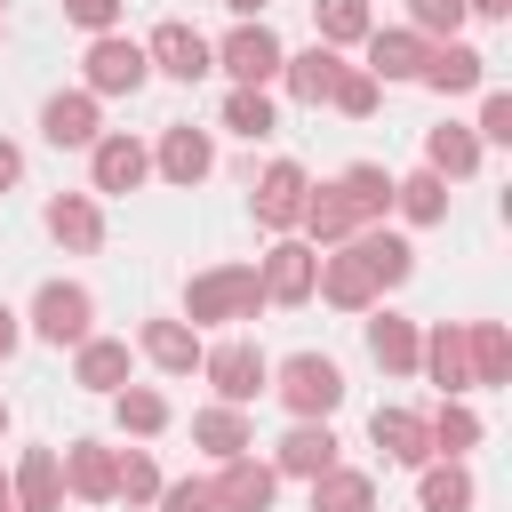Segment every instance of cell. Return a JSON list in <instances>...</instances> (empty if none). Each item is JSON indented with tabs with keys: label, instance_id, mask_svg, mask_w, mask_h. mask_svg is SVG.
<instances>
[{
	"label": "cell",
	"instance_id": "16",
	"mask_svg": "<svg viewBox=\"0 0 512 512\" xmlns=\"http://www.w3.org/2000/svg\"><path fill=\"white\" fill-rule=\"evenodd\" d=\"M360 48H368V80H376V88H384V80H416V72H424V56H432V40H424V32H408V24H376Z\"/></svg>",
	"mask_w": 512,
	"mask_h": 512
},
{
	"label": "cell",
	"instance_id": "50",
	"mask_svg": "<svg viewBox=\"0 0 512 512\" xmlns=\"http://www.w3.org/2000/svg\"><path fill=\"white\" fill-rule=\"evenodd\" d=\"M0 496H8V472H0Z\"/></svg>",
	"mask_w": 512,
	"mask_h": 512
},
{
	"label": "cell",
	"instance_id": "31",
	"mask_svg": "<svg viewBox=\"0 0 512 512\" xmlns=\"http://www.w3.org/2000/svg\"><path fill=\"white\" fill-rule=\"evenodd\" d=\"M304 488H312V512H376V472H360V464H328Z\"/></svg>",
	"mask_w": 512,
	"mask_h": 512
},
{
	"label": "cell",
	"instance_id": "19",
	"mask_svg": "<svg viewBox=\"0 0 512 512\" xmlns=\"http://www.w3.org/2000/svg\"><path fill=\"white\" fill-rule=\"evenodd\" d=\"M368 440L384 448V464H408V472H424V464H432V432H424V416H416V408H400V400L368 416Z\"/></svg>",
	"mask_w": 512,
	"mask_h": 512
},
{
	"label": "cell",
	"instance_id": "40",
	"mask_svg": "<svg viewBox=\"0 0 512 512\" xmlns=\"http://www.w3.org/2000/svg\"><path fill=\"white\" fill-rule=\"evenodd\" d=\"M456 24H464V0H408V32H424V40H456Z\"/></svg>",
	"mask_w": 512,
	"mask_h": 512
},
{
	"label": "cell",
	"instance_id": "15",
	"mask_svg": "<svg viewBox=\"0 0 512 512\" xmlns=\"http://www.w3.org/2000/svg\"><path fill=\"white\" fill-rule=\"evenodd\" d=\"M432 96H480L488 88V56L472 48V40H432V56H424V72H416Z\"/></svg>",
	"mask_w": 512,
	"mask_h": 512
},
{
	"label": "cell",
	"instance_id": "44",
	"mask_svg": "<svg viewBox=\"0 0 512 512\" xmlns=\"http://www.w3.org/2000/svg\"><path fill=\"white\" fill-rule=\"evenodd\" d=\"M16 184H24V144L0 136V192H16Z\"/></svg>",
	"mask_w": 512,
	"mask_h": 512
},
{
	"label": "cell",
	"instance_id": "2",
	"mask_svg": "<svg viewBox=\"0 0 512 512\" xmlns=\"http://www.w3.org/2000/svg\"><path fill=\"white\" fill-rule=\"evenodd\" d=\"M272 392L296 424H328L344 408V368L328 352H288V360H272Z\"/></svg>",
	"mask_w": 512,
	"mask_h": 512
},
{
	"label": "cell",
	"instance_id": "26",
	"mask_svg": "<svg viewBox=\"0 0 512 512\" xmlns=\"http://www.w3.org/2000/svg\"><path fill=\"white\" fill-rule=\"evenodd\" d=\"M112 464H120V448H104V440H72V448H64V496H80V504H112Z\"/></svg>",
	"mask_w": 512,
	"mask_h": 512
},
{
	"label": "cell",
	"instance_id": "38",
	"mask_svg": "<svg viewBox=\"0 0 512 512\" xmlns=\"http://www.w3.org/2000/svg\"><path fill=\"white\" fill-rule=\"evenodd\" d=\"M168 480H160V464H152V448H120V464H112V504H152Z\"/></svg>",
	"mask_w": 512,
	"mask_h": 512
},
{
	"label": "cell",
	"instance_id": "48",
	"mask_svg": "<svg viewBox=\"0 0 512 512\" xmlns=\"http://www.w3.org/2000/svg\"><path fill=\"white\" fill-rule=\"evenodd\" d=\"M0 512H16V496H0Z\"/></svg>",
	"mask_w": 512,
	"mask_h": 512
},
{
	"label": "cell",
	"instance_id": "25",
	"mask_svg": "<svg viewBox=\"0 0 512 512\" xmlns=\"http://www.w3.org/2000/svg\"><path fill=\"white\" fill-rule=\"evenodd\" d=\"M424 168H432L440 184H464V176H480V136H472L464 120H440V128H424Z\"/></svg>",
	"mask_w": 512,
	"mask_h": 512
},
{
	"label": "cell",
	"instance_id": "45",
	"mask_svg": "<svg viewBox=\"0 0 512 512\" xmlns=\"http://www.w3.org/2000/svg\"><path fill=\"white\" fill-rule=\"evenodd\" d=\"M16 344H24V312H16V304H0V360H8Z\"/></svg>",
	"mask_w": 512,
	"mask_h": 512
},
{
	"label": "cell",
	"instance_id": "4",
	"mask_svg": "<svg viewBox=\"0 0 512 512\" xmlns=\"http://www.w3.org/2000/svg\"><path fill=\"white\" fill-rule=\"evenodd\" d=\"M200 376L216 384L224 408H248L256 392H272V360H264L256 336H224V344H208V352H200Z\"/></svg>",
	"mask_w": 512,
	"mask_h": 512
},
{
	"label": "cell",
	"instance_id": "46",
	"mask_svg": "<svg viewBox=\"0 0 512 512\" xmlns=\"http://www.w3.org/2000/svg\"><path fill=\"white\" fill-rule=\"evenodd\" d=\"M464 16H488V24H504V16H512V0H464Z\"/></svg>",
	"mask_w": 512,
	"mask_h": 512
},
{
	"label": "cell",
	"instance_id": "30",
	"mask_svg": "<svg viewBox=\"0 0 512 512\" xmlns=\"http://www.w3.org/2000/svg\"><path fill=\"white\" fill-rule=\"evenodd\" d=\"M416 504H424V512H472L480 488H472V472H464L456 456H432V464L416 472Z\"/></svg>",
	"mask_w": 512,
	"mask_h": 512
},
{
	"label": "cell",
	"instance_id": "49",
	"mask_svg": "<svg viewBox=\"0 0 512 512\" xmlns=\"http://www.w3.org/2000/svg\"><path fill=\"white\" fill-rule=\"evenodd\" d=\"M0 432H8V400H0Z\"/></svg>",
	"mask_w": 512,
	"mask_h": 512
},
{
	"label": "cell",
	"instance_id": "42",
	"mask_svg": "<svg viewBox=\"0 0 512 512\" xmlns=\"http://www.w3.org/2000/svg\"><path fill=\"white\" fill-rule=\"evenodd\" d=\"M120 8H128V0H64V24H80V32L96 40V32H120Z\"/></svg>",
	"mask_w": 512,
	"mask_h": 512
},
{
	"label": "cell",
	"instance_id": "39",
	"mask_svg": "<svg viewBox=\"0 0 512 512\" xmlns=\"http://www.w3.org/2000/svg\"><path fill=\"white\" fill-rule=\"evenodd\" d=\"M376 96H384V88L368 80V64H336V80H328V104H336L344 120H368V112H376Z\"/></svg>",
	"mask_w": 512,
	"mask_h": 512
},
{
	"label": "cell",
	"instance_id": "37",
	"mask_svg": "<svg viewBox=\"0 0 512 512\" xmlns=\"http://www.w3.org/2000/svg\"><path fill=\"white\" fill-rule=\"evenodd\" d=\"M424 432H432V456H472L480 448V416H472V400H440L432 416H424Z\"/></svg>",
	"mask_w": 512,
	"mask_h": 512
},
{
	"label": "cell",
	"instance_id": "18",
	"mask_svg": "<svg viewBox=\"0 0 512 512\" xmlns=\"http://www.w3.org/2000/svg\"><path fill=\"white\" fill-rule=\"evenodd\" d=\"M128 368H136V344L128 336H88V344H72V384L80 392H120L128 384Z\"/></svg>",
	"mask_w": 512,
	"mask_h": 512
},
{
	"label": "cell",
	"instance_id": "8",
	"mask_svg": "<svg viewBox=\"0 0 512 512\" xmlns=\"http://www.w3.org/2000/svg\"><path fill=\"white\" fill-rule=\"evenodd\" d=\"M144 176H152V144H144V136L112 128V136H96V144H88V192H96V200L136 192Z\"/></svg>",
	"mask_w": 512,
	"mask_h": 512
},
{
	"label": "cell",
	"instance_id": "43",
	"mask_svg": "<svg viewBox=\"0 0 512 512\" xmlns=\"http://www.w3.org/2000/svg\"><path fill=\"white\" fill-rule=\"evenodd\" d=\"M152 504H160V512H216V488H208V480H168Z\"/></svg>",
	"mask_w": 512,
	"mask_h": 512
},
{
	"label": "cell",
	"instance_id": "20",
	"mask_svg": "<svg viewBox=\"0 0 512 512\" xmlns=\"http://www.w3.org/2000/svg\"><path fill=\"white\" fill-rule=\"evenodd\" d=\"M8 496H16V512H64V456L56 448H24L16 472H8Z\"/></svg>",
	"mask_w": 512,
	"mask_h": 512
},
{
	"label": "cell",
	"instance_id": "34",
	"mask_svg": "<svg viewBox=\"0 0 512 512\" xmlns=\"http://www.w3.org/2000/svg\"><path fill=\"white\" fill-rule=\"evenodd\" d=\"M312 32H320V48H360L376 32V8L368 0H312Z\"/></svg>",
	"mask_w": 512,
	"mask_h": 512
},
{
	"label": "cell",
	"instance_id": "29",
	"mask_svg": "<svg viewBox=\"0 0 512 512\" xmlns=\"http://www.w3.org/2000/svg\"><path fill=\"white\" fill-rule=\"evenodd\" d=\"M192 448H208L216 464H224V456H248V448H256L248 408H224V400H216V408H192Z\"/></svg>",
	"mask_w": 512,
	"mask_h": 512
},
{
	"label": "cell",
	"instance_id": "12",
	"mask_svg": "<svg viewBox=\"0 0 512 512\" xmlns=\"http://www.w3.org/2000/svg\"><path fill=\"white\" fill-rule=\"evenodd\" d=\"M208 488H216V512H272V496H280V472H272V464L248 448V456H224Z\"/></svg>",
	"mask_w": 512,
	"mask_h": 512
},
{
	"label": "cell",
	"instance_id": "11",
	"mask_svg": "<svg viewBox=\"0 0 512 512\" xmlns=\"http://www.w3.org/2000/svg\"><path fill=\"white\" fill-rule=\"evenodd\" d=\"M304 192H312V176H304L296 160H272V168L256 176V200H248V208H256V224H264L272 240H288V232L304 224Z\"/></svg>",
	"mask_w": 512,
	"mask_h": 512
},
{
	"label": "cell",
	"instance_id": "41",
	"mask_svg": "<svg viewBox=\"0 0 512 512\" xmlns=\"http://www.w3.org/2000/svg\"><path fill=\"white\" fill-rule=\"evenodd\" d=\"M472 136H480V152H488V144H512V96H504V88H480V120H472Z\"/></svg>",
	"mask_w": 512,
	"mask_h": 512
},
{
	"label": "cell",
	"instance_id": "36",
	"mask_svg": "<svg viewBox=\"0 0 512 512\" xmlns=\"http://www.w3.org/2000/svg\"><path fill=\"white\" fill-rule=\"evenodd\" d=\"M112 424H120L128 440H160V432H168V400H160L152 384H120V392H112Z\"/></svg>",
	"mask_w": 512,
	"mask_h": 512
},
{
	"label": "cell",
	"instance_id": "7",
	"mask_svg": "<svg viewBox=\"0 0 512 512\" xmlns=\"http://www.w3.org/2000/svg\"><path fill=\"white\" fill-rule=\"evenodd\" d=\"M144 64L192 88V80H208V72H216V48H208V32H192L184 16H160V24L144 32Z\"/></svg>",
	"mask_w": 512,
	"mask_h": 512
},
{
	"label": "cell",
	"instance_id": "17",
	"mask_svg": "<svg viewBox=\"0 0 512 512\" xmlns=\"http://www.w3.org/2000/svg\"><path fill=\"white\" fill-rule=\"evenodd\" d=\"M344 248L360 256V272L376 280V296H384V288H400V280L416 272V248H408V232H384V224H360V232H352Z\"/></svg>",
	"mask_w": 512,
	"mask_h": 512
},
{
	"label": "cell",
	"instance_id": "22",
	"mask_svg": "<svg viewBox=\"0 0 512 512\" xmlns=\"http://www.w3.org/2000/svg\"><path fill=\"white\" fill-rule=\"evenodd\" d=\"M136 352H144L160 376H192L208 344H200V328H184V320H144V328H136Z\"/></svg>",
	"mask_w": 512,
	"mask_h": 512
},
{
	"label": "cell",
	"instance_id": "24",
	"mask_svg": "<svg viewBox=\"0 0 512 512\" xmlns=\"http://www.w3.org/2000/svg\"><path fill=\"white\" fill-rule=\"evenodd\" d=\"M264 464H272L280 480H320V472L336 464V432H328V424H288V440H280Z\"/></svg>",
	"mask_w": 512,
	"mask_h": 512
},
{
	"label": "cell",
	"instance_id": "28",
	"mask_svg": "<svg viewBox=\"0 0 512 512\" xmlns=\"http://www.w3.org/2000/svg\"><path fill=\"white\" fill-rule=\"evenodd\" d=\"M240 144H272L280 136V104H272V88H224V112H216Z\"/></svg>",
	"mask_w": 512,
	"mask_h": 512
},
{
	"label": "cell",
	"instance_id": "21",
	"mask_svg": "<svg viewBox=\"0 0 512 512\" xmlns=\"http://www.w3.org/2000/svg\"><path fill=\"white\" fill-rule=\"evenodd\" d=\"M312 296H328L336 312H376V304H384V296H376V280L360 272V256H352V248H328V256H320Z\"/></svg>",
	"mask_w": 512,
	"mask_h": 512
},
{
	"label": "cell",
	"instance_id": "32",
	"mask_svg": "<svg viewBox=\"0 0 512 512\" xmlns=\"http://www.w3.org/2000/svg\"><path fill=\"white\" fill-rule=\"evenodd\" d=\"M336 200H344L360 224H384V216H392V176H384L376 160H352V168L336 176Z\"/></svg>",
	"mask_w": 512,
	"mask_h": 512
},
{
	"label": "cell",
	"instance_id": "33",
	"mask_svg": "<svg viewBox=\"0 0 512 512\" xmlns=\"http://www.w3.org/2000/svg\"><path fill=\"white\" fill-rule=\"evenodd\" d=\"M464 352H472V392H488V384L512 376V336H504V320H464Z\"/></svg>",
	"mask_w": 512,
	"mask_h": 512
},
{
	"label": "cell",
	"instance_id": "13",
	"mask_svg": "<svg viewBox=\"0 0 512 512\" xmlns=\"http://www.w3.org/2000/svg\"><path fill=\"white\" fill-rule=\"evenodd\" d=\"M40 136H48L56 152H88V144L104 136V112H96V96H88V88H56V96L40 104Z\"/></svg>",
	"mask_w": 512,
	"mask_h": 512
},
{
	"label": "cell",
	"instance_id": "9",
	"mask_svg": "<svg viewBox=\"0 0 512 512\" xmlns=\"http://www.w3.org/2000/svg\"><path fill=\"white\" fill-rule=\"evenodd\" d=\"M152 176H168L176 192L208 184V176H216V136H208V128H192V120H168V128H160V144H152Z\"/></svg>",
	"mask_w": 512,
	"mask_h": 512
},
{
	"label": "cell",
	"instance_id": "14",
	"mask_svg": "<svg viewBox=\"0 0 512 512\" xmlns=\"http://www.w3.org/2000/svg\"><path fill=\"white\" fill-rule=\"evenodd\" d=\"M40 224H48V240L72 248V256H96V248H104V200H96V192H56V200L40 208Z\"/></svg>",
	"mask_w": 512,
	"mask_h": 512
},
{
	"label": "cell",
	"instance_id": "3",
	"mask_svg": "<svg viewBox=\"0 0 512 512\" xmlns=\"http://www.w3.org/2000/svg\"><path fill=\"white\" fill-rule=\"evenodd\" d=\"M24 336H40V344H56V352L88 344V336H96V296H88L80 280H40V288H32V312H24Z\"/></svg>",
	"mask_w": 512,
	"mask_h": 512
},
{
	"label": "cell",
	"instance_id": "6",
	"mask_svg": "<svg viewBox=\"0 0 512 512\" xmlns=\"http://www.w3.org/2000/svg\"><path fill=\"white\" fill-rule=\"evenodd\" d=\"M208 48H216V72H232V88H272V80H280V56H288L264 16H256V24H232V32L208 40Z\"/></svg>",
	"mask_w": 512,
	"mask_h": 512
},
{
	"label": "cell",
	"instance_id": "47",
	"mask_svg": "<svg viewBox=\"0 0 512 512\" xmlns=\"http://www.w3.org/2000/svg\"><path fill=\"white\" fill-rule=\"evenodd\" d=\"M224 8H232V16H240V24H256V16H264V8H272V0H224Z\"/></svg>",
	"mask_w": 512,
	"mask_h": 512
},
{
	"label": "cell",
	"instance_id": "23",
	"mask_svg": "<svg viewBox=\"0 0 512 512\" xmlns=\"http://www.w3.org/2000/svg\"><path fill=\"white\" fill-rule=\"evenodd\" d=\"M368 320V360L384 368V376H416V344H424V328L416 320H400V312H360Z\"/></svg>",
	"mask_w": 512,
	"mask_h": 512
},
{
	"label": "cell",
	"instance_id": "35",
	"mask_svg": "<svg viewBox=\"0 0 512 512\" xmlns=\"http://www.w3.org/2000/svg\"><path fill=\"white\" fill-rule=\"evenodd\" d=\"M392 208H400V224H448V184H440L432 168L392 176Z\"/></svg>",
	"mask_w": 512,
	"mask_h": 512
},
{
	"label": "cell",
	"instance_id": "27",
	"mask_svg": "<svg viewBox=\"0 0 512 512\" xmlns=\"http://www.w3.org/2000/svg\"><path fill=\"white\" fill-rule=\"evenodd\" d=\"M336 48H296V56H280V88H288V104H328V80H336Z\"/></svg>",
	"mask_w": 512,
	"mask_h": 512
},
{
	"label": "cell",
	"instance_id": "5",
	"mask_svg": "<svg viewBox=\"0 0 512 512\" xmlns=\"http://www.w3.org/2000/svg\"><path fill=\"white\" fill-rule=\"evenodd\" d=\"M152 80V64H144V40H128V32H96L88 40V56H80V88L104 104V96H136Z\"/></svg>",
	"mask_w": 512,
	"mask_h": 512
},
{
	"label": "cell",
	"instance_id": "1",
	"mask_svg": "<svg viewBox=\"0 0 512 512\" xmlns=\"http://www.w3.org/2000/svg\"><path fill=\"white\" fill-rule=\"evenodd\" d=\"M264 312V288H256V264H208L184 280V328H232V320H256Z\"/></svg>",
	"mask_w": 512,
	"mask_h": 512
},
{
	"label": "cell",
	"instance_id": "10",
	"mask_svg": "<svg viewBox=\"0 0 512 512\" xmlns=\"http://www.w3.org/2000/svg\"><path fill=\"white\" fill-rule=\"evenodd\" d=\"M312 280H320V248L312 240H272L264 248V264H256V288H264V304H312Z\"/></svg>",
	"mask_w": 512,
	"mask_h": 512
}]
</instances>
